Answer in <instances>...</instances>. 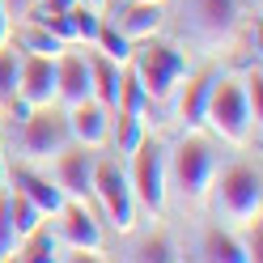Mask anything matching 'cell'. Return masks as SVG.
I'll return each instance as SVG.
<instances>
[{
    "mask_svg": "<svg viewBox=\"0 0 263 263\" xmlns=\"http://www.w3.org/2000/svg\"><path fill=\"white\" fill-rule=\"evenodd\" d=\"M93 200L102 204V217L115 234H132L136 229V195H132L127 174L115 161H98L93 170Z\"/></svg>",
    "mask_w": 263,
    "mask_h": 263,
    "instance_id": "obj_7",
    "label": "cell"
},
{
    "mask_svg": "<svg viewBox=\"0 0 263 263\" xmlns=\"http://www.w3.org/2000/svg\"><path fill=\"white\" fill-rule=\"evenodd\" d=\"M132 72L144 85V93L157 102H170V93L178 89V81L187 77V55L178 51L174 43H161L157 34L153 39H140V47H132Z\"/></svg>",
    "mask_w": 263,
    "mask_h": 263,
    "instance_id": "obj_3",
    "label": "cell"
},
{
    "mask_svg": "<svg viewBox=\"0 0 263 263\" xmlns=\"http://www.w3.org/2000/svg\"><path fill=\"white\" fill-rule=\"evenodd\" d=\"M0 174H5V144H0Z\"/></svg>",
    "mask_w": 263,
    "mask_h": 263,
    "instance_id": "obj_32",
    "label": "cell"
},
{
    "mask_svg": "<svg viewBox=\"0 0 263 263\" xmlns=\"http://www.w3.org/2000/svg\"><path fill=\"white\" fill-rule=\"evenodd\" d=\"M93 170H98L93 149H85V144L64 149V153L55 157V187L64 191V200L93 204Z\"/></svg>",
    "mask_w": 263,
    "mask_h": 263,
    "instance_id": "obj_10",
    "label": "cell"
},
{
    "mask_svg": "<svg viewBox=\"0 0 263 263\" xmlns=\"http://www.w3.org/2000/svg\"><path fill=\"white\" fill-rule=\"evenodd\" d=\"M166 178H170V187H178L183 204L204 208L208 191H212V178H217V149L200 132H187L174 149H166Z\"/></svg>",
    "mask_w": 263,
    "mask_h": 263,
    "instance_id": "obj_1",
    "label": "cell"
},
{
    "mask_svg": "<svg viewBox=\"0 0 263 263\" xmlns=\"http://www.w3.org/2000/svg\"><path fill=\"white\" fill-rule=\"evenodd\" d=\"M55 93L64 106H81L93 98V85H89V60L77 55L64 47V55L55 60Z\"/></svg>",
    "mask_w": 263,
    "mask_h": 263,
    "instance_id": "obj_13",
    "label": "cell"
},
{
    "mask_svg": "<svg viewBox=\"0 0 263 263\" xmlns=\"http://www.w3.org/2000/svg\"><path fill=\"white\" fill-rule=\"evenodd\" d=\"M144 136H149L144 115H127V110H115L110 115V140H115V153H119V157H132L140 149Z\"/></svg>",
    "mask_w": 263,
    "mask_h": 263,
    "instance_id": "obj_19",
    "label": "cell"
},
{
    "mask_svg": "<svg viewBox=\"0 0 263 263\" xmlns=\"http://www.w3.org/2000/svg\"><path fill=\"white\" fill-rule=\"evenodd\" d=\"M9 39H13V17H9V9L0 5V47H5Z\"/></svg>",
    "mask_w": 263,
    "mask_h": 263,
    "instance_id": "obj_30",
    "label": "cell"
},
{
    "mask_svg": "<svg viewBox=\"0 0 263 263\" xmlns=\"http://www.w3.org/2000/svg\"><path fill=\"white\" fill-rule=\"evenodd\" d=\"M110 115L115 110H106L102 102H81V106H68V140H77V144H85V149H102V144L110 140Z\"/></svg>",
    "mask_w": 263,
    "mask_h": 263,
    "instance_id": "obj_12",
    "label": "cell"
},
{
    "mask_svg": "<svg viewBox=\"0 0 263 263\" xmlns=\"http://www.w3.org/2000/svg\"><path fill=\"white\" fill-rule=\"evenodd\" d=\"M183 9H187V30L208 51H221V47L234 43L238 22H242L238 0H183Z\"/></svg>",
    "mask_w": 263,
    "mask_h": 263,
    "instance_id": "obj_6",
    "label": "cell"
},
{
    "mask_svg": "<svg viewBox=\"0 0 263 263\" xmlns=\"http://www.w3.org/2000/svg\"><path fill=\"white\" fill-rule=\"evenodd\" d=\"M13 259H26V263H51V259H60V242H55V234L51 229H34L30 238H22L17 242V255Z\"/></svg>",
    "mask_w": 263,
    "mask_h": 263,
    "instance_id": "obj_22",
    "label": "cell"
},
{
    "mask_svg": "<svg viewBox=\"0 0 263 263\" xmlns=\"http://www.w3.org/2000/svg\"><path fill=\"white\" fill-rule=\"evenodd\" d=\"M140 5H161V0H140Z\"/></svg>",
    "mask_w": 263,
    "mask_h": 263,
    "instance_id": "obj_33",
    "label": "cell"
},
{
    "mask_svg": "<svg viewBox=\"0 0 263 263\" xmlns=\"http://www.w3.org/2000/svg\"><path fill=\"white\" fill-rule=\"evenodd\" d=\"M9 187L22 191L26 200L43 212V217H55V212L64 208V191L51 183V178H43L39 170H30V166H17V170L9 174Z\"/></svg>",
    "mask_w": 263,
    "mask_h": 263,
    "instance_id": "obj_14",
    "label": "cell"
},
{
    "mask_svg": "<svg viewBox=\"0 0 263 263\" xmlns=\"http://www.w3.org/2000/svg\"><path fill=\"white\" fill-rule=\"evenodd\" d=\"M89 60V85H93V102H102L106 110L119 106V89H123V64L106 60L102 51L85 55Z\"/></svg>",
    "mask_w": 263,
    "mask_h": 263,
    "instance_id": "obj_16",
    "label": "cell"
},
{
    "mask_svg": "<svg viewBox=\"0 0 263 263\" xmlns=\"http://www.w3.org/2000/svg\"><path fill=\"white\" fill-rule=\"evenodd\" d=\"M17 98L30 106H60V93H55V60H43V55H22V68H17Z\"/></svg>",
    "mask_w": 263,
    "mask_h": 263,
    "instance_id": "obj_11",
    "label": "cell"
},
{
    "mask_svg": "<svg viewBox=\"0 0 263 263\" xmlns=\"http://www.w3.org/2000/svg\"><path fill=\"white\" fill-rule=\"evenodd\" d=\"M64 13H68V26H72V39H77V43H93V39H98V30H102V13H98V9L72 0Z\"/></svg>",
    "mask_w": 263,
    "mask_h": 263,
    "instance_id": "obj_25",
    "label": "cell"
},
{
    "mask_svg": "<svg viewBox=\"0 0 263 263\" xmlns=\"http://www.w3.org/2000/svg\"><path fill=\"white\" fill-rule=\"evenodd\" d=\"M212 208L217 217H225L229 225H246L259 221L263 212V178L255 166H229L221 170V178H212Z\"/></svg>",
    "mask_w": 263,
    "mask_h": 263,
    "instance_id": "obj_4",
    "label": "cell"
},
{
    "mask_svg": "<svg viewBox=\"0 0 263 263\" xmlns=\"http://www.w3.org/2000/svg\"><path fill=\"white\" fill-rule=\"evenodd\" d=\"M13 255H17V234L9 225V204L0 200V259H13Z\"/></svg>",
    "mask_w": 263,
    "mask_h": 263,
    "instance_id": "obj_28",
    "label": "cell"
},
{
    "mask_svg": "<svg viewBox=\"0 0 263 263\" xmlns=\"http://www.w3.org/2000/svg\"><path fill=\"white\" fill-rule=\"evenodd\" d=\"M115 26H119L132 43H140V39L161 34V26H166V13H161V5H140V0H132V5L119 13V17H115Z\"/></svg>",
    "mask_w": 263,
    "mask_h": 263,
    "instance_id": "obj_17",
    "label": "cell"
},
{
    "mask_svg": "<svg viewBox=\"0 0 263 263\" xmlns=\"http://www.w3.org/2000/svg\"><path fill=\"white\" fill-rule=\"evenodd\" d=\"M0 5H5V9H9V17H13V13H17V17L26 22V13H30V9H34V5H39V0H0Z\"/></svg>",
    "mask_w": 263,
    "mask_h": 263,
    "instance_id": "obj_29",
    "label": "cell"
},
{
    "mask_svg": "<svg viewBox=\"0 0 263 263\" xmlns=\"http://www.w3.org/2000/svg\"><path fill=\"white\" fill-rule=\"evenodd\" d=\"M81 5H89V9H98V13H102V9H106V0H81Z\"/></svg>",
    "mask_w": 263,
    "mask_h": 263,
    "instance_id": "obj_31",
    "label": "cell"
},
{
    "mask_svg": "<svg viewBox=\"0 0 263 263\" xmlns=\"http://www.w3.org/2000/svg\"><path fill=\"white\" fill-rule=\"evenodd\" d=\"M64 149H68V123L55 115V106H39L30 110V119H22L17 153L26 161H55Z\"/></svg>",
    "mask_w": 263,
    "mask_h": 263,
    "instance_id": "obj_8",
    "label": "cell"
},
{
    "mask_svg": "<svg viewBox=\"0 0 263 263\" xmlns=\"http://www.w3.org/2000/svg\"><path fill=\"white\" fill-rule=\"evenodd\" d=\"M93 47H98L106 60H115V64H123V68H127V60H132V39H127L115 22H102V30H98Z\"/></svg>",
    "mask_w": 263,
    "mask_h": 263,
    "instance_id": "obj_23",
    "label": "cell"
},
{
    "mask_svg": "<svg viewBox=\"0 0 263 263\" xmlns=\"http://www.w3.org/2000/svg\"><path fill=\"white\" fill-rule=\"evenodd\" d=\"M212 81L217 72H200L191 77L183 89H178V102H174V119L183 123L187 132H200L204 127V110H208V93H212Z\"/></svg>",
    "mask_w": 263,
    "mask_h": 263,
    "instance_id": "obj_15",
    "label": "cell"
},
{
    "mask_svg": "<svg viewBox=\"0 0 263 263\" xmlns=\"http://www.w3.org/2000/svg\"><path fill=\"white\" fill-rule=\"evenodd\" d=\"M64 47H68V43H64V39H55L47 26H39V22H26V26H22V51H26V55L60 60V55H64Z\"/></svg>",
    "mask_w": 263,
    "mask_h": 263,
    "instance_id": "obj_20",
    "label": "cell"
},
{
    "mask_svg": "<svg viewBox=\"0 0 263 263\" xmlns=\"http://www.w3.org/2000/svg\"><path fill=\"white\" fill-rule=\"evenodd\" d=\"M5 204H9V225H13V234H17V242H22V238H30L34 229H43V221H47V217H43V212L26 200L22 191H13Z\"/></svg>",
    "mask_w": 263,
    "mask_h": 263,
    "instance_id": "obj_21",
    "label": "cell"
},
{
    "mask_svg": "<svg viewBox=\"0 0 263 263\" xmlns=\"http://www.w3.org/2000/svg\"><path fill=\"white\" fill-rule=\"evenodd\" d=\"M115 110H127V115H149L153 110V98L144 93L136 72H123V89H119V106H115Z\"/></svg>",
    "mask_w": 263,
    "mask_h": 263,
    "instance_id": "obj_27",
    "label": "cell"
},
{
    "mask_svg": "<svg viewBox=\"0 0 263 263\" xmlns=\"http://www.w3.org/2000/svg\"><path fill=\"white\" fill-rule=\"evenodd\" d=\"M204 127H212V136H221L225 144H238L246 149L251 136L259 132L251 102H246V85L238 77H217L208 93V110H204Z\"/></svg>",
    "mask_w": 263,
    "mask_h": 263,
    "instance_id": "obj_2",
    "label": "cell"
},
{
    "mask_svg": "<svg viewBox=\"0 0 263 263\" xmlns=\"http://www.w3.org/2000/svg\"><path fill=\"white\" fill-rule=\"evenodd\" d=\"M200 259H208V263H251V255H246L242 238H238V234H229V229H204Z\"/></svg>",
    "mask_w": 263,
    "mask_h": 263,
    "instance_id": "obj_18",
    "label": "cell"
},
{
    "mask_svg": "<svg viewBox=\"0 0 263 263\" xmlns=\"http://www.w3.org/2000/svg\"><path fill=\"white\" fill-rule=\"evenodd\" d=\"M132 195H136V208L153 212V217H161L166 212V195H170V178H166V144H157L144 136L140 149L132 153Z\"/></svg>",
    "mask_w": 263,
    "mask_h": 263,
    "instance_id": "obj_5",
    "label": "cell"
},
{
    "mask_svg": "<svg viewBox=\"0 0 263 263\" xmlns=\"http://www.w3.org/2000/svg\"><path fill=\"white\" fill-rule=\"evenodd\" d=\"M60 217V234L55 242L68 246L72 255H60V259H85V255H102V225L89 212V204H77V200H64V208L55 212Z\"/></svg>",
    "mask_w": 263,
    "mask_h": 263,
    "instance_id": "obj_9",
    "label": "cell"
},
{
    "mask_svg": "<svg viewBox=\"0 0 263 263\" xmlns=\"http://www.w3.org/2000/svg\"><path fill=\"white\" fill-rule=\"evenodd\" d=\"M17 68H22V51L17 47H0V106H9L17 98Z\"/></svg>",
    "mask_w": 263,
    "mask_h": 263,
    "instance_id": "obj_26",
    "label": "cell"
},
{
    "mask_svg": "<svg viewBox=\"0 0 263 263\" xmlns=\"http://www.w3.org/2000/svg\"><path fill=\"white\" fill-rule=\"evenodd\" d=\"M132 259H136V263H178V259H187V255L178 251L166 234H149L136 251H132Z\"/></svg>",
    "mask_w": 263,
    "mask_h": 263,
    "instance_id": "obj_24",
    "label": "cell"
}]
</instances>
